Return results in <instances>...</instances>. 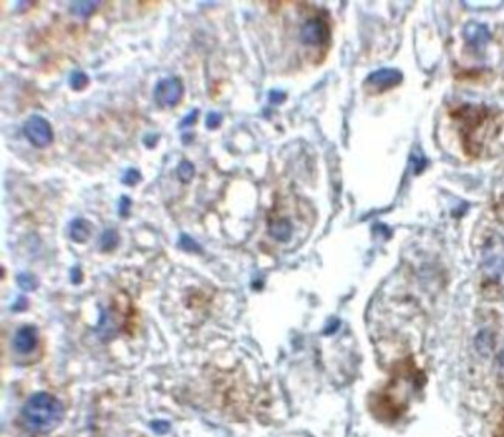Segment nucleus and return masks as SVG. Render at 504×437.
<instances>
[{"mask_svg": "<svg viewBox=\"0 0 504 437\" xmlns=\"http://www.w3.org/2000/svg\"><path fill=\"white\" fill-rule=\"evenodd\" d=\"M37 346V330L34 326L20 327L13 338V349L17 354H30Z\"/></svg>", "mask_w": 504, "mask_h": 437, "instance_id": "obj_7", "label": "nucleus"}, {"mask_svg": "<svg viewBox=\"0 0 504 437\" xmlns=\"http://www.w3.org/2000/svg\"><path fill=\"white\" fill-rule=\"evenodd\" d=\"M17 284L24 290H34L37 287L36 278L31 274H27V273H22V274L17 276Z\"/></svg>", "mask_w": 504, "mask_h": 437, "instance_id": "obj_16", "label": "nucleus"}, {"mask_svg": "<svg viewBox=\"0 0 504 437\" xmlns=\"http://www.w3.org/2000/svg\"><path fill=\"white\" fill-rule=\"evenodd\" d=\"M451 117L460 123L463 146L467 155L478 157L483 151V135L484 127L490 124L493 115L486 106H473L466 104L451 112Z\"/></svg>", "mask_w": 504, "mask_h": 437, "instance_id": "obj_1", "label": "nucleus"}, {"mask_svg": "<svg viewBox=\"0 0 504 437\" xmlns=\"http://www.w3.org/2000/svg\"><path fill=\"white\" fill-rule=\"evenodd\" d=\"M300 37L303 43L310 45V47H323V45H328L331 40V25L328 19L323 16L309 17L300 30Z\"/></svg>", "mask_w": 504, "mask_h": 437, "instance_id": "obj_3", "label": "nucleus"}, {"mask_svg": "<svg viewBox=\"0 0 504 437\" xmlns=\"http://www.w3.org/2000/svg\"><path fill=\"white\" fill-rule=\"evenodd\" d=\"M178 247H180L183 251H188V253H193V251H200V247L197 245V242H196L194 239H191L188 234H181V236H180Z\"/></svg>", "mask_w": 504, "mask_h": 437, "instance_id": "obj_17", "label": "nucleus"}, {"mask_svg": "<svg viewBox=\"0 0 504 437\" xmlns=\"http://www.w3.org/2000/svg\"><path fill=\"white\" fill-rule=\"evenodd\" d=\"M140 180H142V174L136 169H127L123 177V183H126L127 186H135Z\"/></svg>", "mask_w": 504, "mask_h": 437, "instance_id": "obj_18", "label": "nucleus"}, {"mask_svg": "<svg viewBox=\"0 0 504 437\" xmlns=\"http://www.w3.org/2000/svg\"><path fill=\"white\" fill-rule=\"evenodd\" d=\"M197 115H199V110H197V109H196V110H193V112H190V113L187 115V117L183 118V121L180 123V127H187V126H191V124H194V123H196V120H197Z\"/></svg>", "mask_w": 504, "mask_h": 437, "instance_id": "obj_21", "label": "nucleus"}, {"mask_svg": "<svg viewBox=\"0 0 504 437\" xmlns=\"http://www.w3.org/2000/svg\"><path fill=\"white\" fill-rule=\"evenodd\" d=\"M98 4L100 2H72L70 10L79 17H88L98 8Z\"/></svg>", "mask_w": 504, "mask_h": 437, "instance_id": "obj_12", "label": "nucleus"}, {"mask_svg": "<svg viewBox=\"0 0 504 437\" xmlns=\"http://www.w3.org/2000/svg\"><path fill=\"white\" fill-rule=\"evenodd\" d=\"M181 96H183V84L177 76L165 78L155 85L154 100L158 106H162L165 109L175 107L180 103Z\"/></svg>", "mask_w": 504, "mask_h": 437, "instance_id": "obj_5", "label": "nucleus"}, {"mask_svg": "<svg viewBox=\"0 0 504 437\" xmlns=\"http://www.w3.org/2000/svg\"><path fill=\"white\" fill-rule=\"evenodd\" d=\"M268 234L278 242H287L293 234V223L289 217L284 216H270L268 220Z\"/></svg>", "mask_w": 504, "mask_h": 437, "instance_id": "obj_8", "label": "nucleus"}, {"mask_svg": "<svg viewBox=\"0 0 504 437\" xmlns=\"http://www.w3.org/2000/svg\"><path fill=\"white\" fill-rule=\"evenodd\" d=\"M464 37L466 40L475 48H483L490 39V33L486 25L478 24V22H470L464 28Z\"/></svg>", "mask_w": 504, "mask_h": 437, "instance_id": "obj_9", "label": "nucleus"}, {"mask_svg": "<svg viewBox=\"0 0 504 437\" xmlns=\"http://www.w3.org/2000/svg\"><path fill=\"white\" fill-rule=\"evenodd\" d=\"M79 268L78 267H75L73 270H72V279H73V282H79L81 281V278H79Z\"/></svg>", "mask_w": 504, "mask_h": 437, "instance_id": "obj_23", "label": "nucleus"}, {"mask_svg": "<svg viewBox=\"0 0 504 437\" xmlns=\"http://www.w3.org/2000/svg\"><path fill=\"white\" fill-rule=\"evenodd\" d=\"M24 133L36 148H47L53 141V129L40 115H33L24 124Z\"/></svg>", "mask_w": 504, "mask_h": 437, "instance_id": "obj_4", "label": "nucleus"}, {"mask_svg": "<svg viewBox=\"0 0 504 437\" xmlns=\"http://www.w3.org/2000/svg\"><path fill=\"white\" fill-rule=\"evenodd\" d=\"M87 85H88V76L84 72L76 70L70 75V87L75 91H79V90L85 88Z\"/></svg>", "mask_w": 504, "mask_h": 437, "instance_id": "obj_15", "label": "nucleus"}, {"mask_svg": "<svg viewBox=\"0 0 504 437\" xmlns=\"http://www.w3.org/2000/svg\"><path fill=\"white\" fill-rule=\"evenodd\" d=\"M222 123V117H220V113H216V112H210L207 115V121H205V124H207L208 129L214 130L220 126Z\"/></svg>", "mask_w": 504, "mask_h": 437, "instance_id": "obj_19", "label": "nucleus"}, {"mask_svg": "<svg viewBox=\"0 0 504 437\" xmlns=\"http://www.w3.org/2000/svg\"><path fill=\"white\" fill-rule=\"evenodd\" d=\"M25 425L36 432L53 431L64 417L62 405L56 397L47 393L34 394L22 409Z\"/></svg>", "mask_w": 504, "mask_h": 437, "instance_id": "obj_2", "label": "nucleus"}, {"mask_svg": "<svg viewBox=\"0 0 504 437\" xmlns=\"http://www.w3.org/2000/svg\"><path fill=\"white\" fill-rule=\"evenodd\" d=\"M194 174H196V169H194V165L191 162H188V160H183V162L178 163V166H177V177L180 178V181L190 183L193 180Z\"/></svg>", "mask_w": 504, "mask_h": 437, "instance_id": "obj_13", "label": "nucleus"}, {"mask_svg": "<svg viewBox=\"0 0 504 437\" xmlns=\"http://www.w3.org/2000/svg\"><path fill=\"white\" fill-rule=\"evenodd\" d=\"M493 348V338L490 335V332L483 330L479 332V335L476 336V349L481 354H489Z\"/></svg>", "mask_w": 504, "mask_h": 437, "instance_id": "obj_14", "label": "nucleus"}, {"mask_svg": "<svg viewBox=\"0 0 504 437\" xmlns=\"http://www.w3.org/2000/svg\"><path fill=\"white\" fill-rule=\"evenodd\" d=\"M118 242H120V236L115 229H112V228L106 229L100 237V247L103 251H112L113 248H117Z\"/></svg>", "mask_w": 504, "mask_h": 437, "instance_id": "obj_11", "label": "nucleus"}, {"mask_svg": "<svg viewBox=\"0 0 504 437\" xmlns=\"http://www.w3.org/2000/svg\"><path fill=\"white\" fill-rule=\"evenodd\" d=\"M402 82V73L396 68H380V70L371 73L366 79V84L379 91H385L388 88H393Z\"/></svg>", "mask_w": 504, "mask_h": 437, "instance_id": "obj_6", "label": "nucleus"}, {"mask_svg": "<svg viewBox=\"0 0 504 437\" xmlns=\"http://www.w3.org/2000/svg\"><path fill=\"white\" fill-rule=\"evenodd\" d=\"M130 206H132V202L127 196H123L121 200H120V205H118V211L123 217H127L129 214V210H130Z\"/></svg>", "mask_w": 504, "mask_h": 437, "instance_id": "obj_20", "label": "nucleus"}, {"mask_svg": "<svg viewBox=\"0 0 504 437\" xmlns=\"http://www.w3.org/2000/svg\"><path fill=\"white\" fill-rule=\"evenodd\" d=\"M90 237V223L85 219H75L70 223V239L76 244H82Z\"/></svg>", "mask_w": 504, "mask_h": 437, "instance_id": "obj_10", "label": "nucleus"}, {"mask_svg": "<svg viewBox=\"0 0 504 437\" xmlns=\"http://www.w3.org/2000/svg\"><path fill=\"white\" fill-rule=\"evenodd\" d=\"M501 364H502V366H504V352H502V354H501Z\"/></svg>", "mask_w": 504, "mask_h": 437, "instance_id": "obj_24", "label": "nucleus"}, {"mask_svg": "<svg viewBox=\"0 0 504 437\" xmlns=\"http://www.w3.org/2000/svg\"><path fill=\"white\" fill-rule=\"evenodd\" d=\"M268 98H270V103H273V104H280V103H283V101L286 100V95L283 93V91L271 90V91H270V95H268Z\"/></svg>", "mask_w": 504, "mask_h": 437, "instance_id": "obj_22", "label": "nucleus"}]
</instances>
